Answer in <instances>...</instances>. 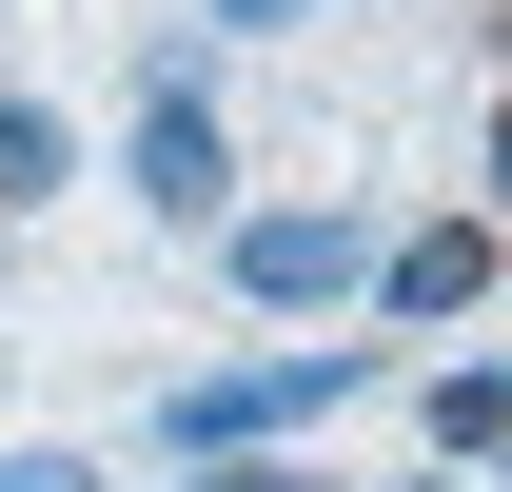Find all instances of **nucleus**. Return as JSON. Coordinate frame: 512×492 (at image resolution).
Returning <instances> with one entry per match:
<instances>
[{
    "label": "nucleus",
    "mask_w": 512,
    "mask_h": 492,
    "mask_svg": "<svg viewBox=\"0 0 512 492\" xmlns=\"http://www.w3.org/2000/svg\"><path fill=\"white\" fill-rule=\"evenodd\" d=\"M414 492H473V473H414Z\"/></svg>",
    "instance_id": "f8f14e48"
},
{
    "label": "nucleus",
    "mask_w": 512,
    "mask_h": 492,
    "mask_svg": "<svg viewBox=\"0 0 512 492\" xmlns=\"http://www.w3.org/2000/svg\"><path fill=\"white\" fill-rule=\"evenodd\" d=\"M355 394H394V355H375V335H276V355L178 374V394H158V453H178V473H217V453H296V433H316V414H355Z\"/></svg>",
    "instance_id": "f257e3e1"
},
{
    "label": "nucleus",
    "mask_w": 512,
    "mask_h": 492,
    "mask_svg": "<svg viewBox=\"0 0 512 492\" xmlns=\"http://www.w3.org/2000/svg\"><path fill=\"white\" fill-rule=\"evenodd\" d=\"M0 492H99V473H79V453H0Z\"/></svg>",
    "instance_id": "9d476101"
},
{
    "label": "nucleus",
    "mask_w": 512,
    "mask_h": 492,
    "mask_svg": "<svg viewBox=\"0 0 512 492\" xmlns=\"http://www.w3.org/2000/svg\"><path fill=\"white\" fill-rule=\"evenodd\" d=\"M197 40H316V0H197Z\"/></svg>",
    "instance_id": "0eeeda50"
},
{
    "label": "nucleus",
    "mask_w": 512,
    "mask_h": 492,
    "mask_svg": "<svg viewBox=\"0 0 512 492\" xmlns=\"http://www.w3.org/2000/svg\"><path fill=\"white\" fill-rule=\"evenodd\" d=\"M178 492H316L296 453H217V473H178Z\"/></svg>",
    "instance_id": "1a4fd4ad"
},
{
    "label": "nucleus",
    "mask_w": 512,
    "mask_h": 492,
    "mask_svg": "<svg viewBox=\"0 0 512 492\" xmlns=\"http://www.w3.org/2000/svg\"><path fill=\"white\" fill-rule=\"evenodd\" d=\"M217 296H237V315L375 296V217H355V197H237V217H217Z\"/></svg>",
    "instance_id": "f03ea898"
},
{
    "label": "nucleus",
    "mask_w": 512,
    "mask_h": 492,
    "mask_svg": "<svg viewBox=\"0 0 512 492\" xmlns=\"http://www.w3.org/2000/svg\"><path fill=\"white\" fill-rule=\"evenodd\" d=\"M473 178H493V197H473V217H493V237H512V99H493V119H473Z\"/></svg>",
    "instance_id": "6e6552de"
},
{
    "label": "nucleus",
    "mask_w": 512,
    "mask_h": 492,
    "mask_svg": "<svg viewBox=\"0 0 512 492\" xmlns=\"http://www.w3.org/2000/svg\"><path fill=\"white\" fill-rule=\"evenodd\" d=\"M60 178H79V138H60V99H0V217H40Z\"/></svg>",
    "instance_id": "423d86ee"
},
{
    "label": "nucleus",
    "mask_w": 512,
    "mask_h": 492,
    "mask_svg": "<svg viewBox=\"0 0 512 492\" xmlns=\"http://www.w3.org/2000/svg\"><path fill=\"white\" fill-rule=\"evenodd\" d=\"M414 433H434V473H493L512 453V355H434L414 374Z\"/></svg>",
    "instance_id": "39448f33"
},
{
    "label": "nucleus",
    "mask_w": 512,
    "mask_h": 492,
    "mask_svg": "<svg viewBox=\"0 0 512 492\" xmlns=\"http://www.w3.org/2000/svg\"><path fill=\"white\" fill-rule=\"evenodd\" d=\"M473 20H493V60H512V0H473Z\"/></svg>",
    "instance_id": "9b49d317"
},
{
    "label": "nucleus",
    "mask_w": 512,
    "mask_h": 492,
    "mask_svg": "<svg viewBox=\"0 0 512 492\" xmlns=\"http://www.w3.org/2000/svg\"><path fill=\"white\" fill-rule=\"evenodd\" d=\"M119 197L158 217V237H217V217H237V138H217V79H197V40H178V60H138V119H119Z\"/></svg>",
    "instance_id": "7ed1b4c3"
},
{
    "label": "nucleus",
    "mask_w": 512,
    "mask_h": 492,
    "mask_svg": "<svg viewBox=\"0 0 512 492\" xmlns=\"http://www.w3.org/2000/svg\"><path fill=\"white\" fill-rule=\"evenodd\" d=\"M512 237L493 217H414V237H375V335H453V315H493Z\"/></svg>",
    "instance_id": "20e7f679"
}]
</instances>
